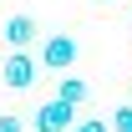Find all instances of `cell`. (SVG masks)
<instances>
[{
  "instance_id": "obj_7",
  "label": "cell",
  "mask_w": 132,
  "mask_h": 132,
  "mask_svg": "<svg viewBox=\"0 0 132 132\" xmlns=\"http://www.w3.org/2000/svg\"><path fill=\"white\" fill-rule=\"evenodd\" d=\"M71 132H112V127H107V117H81Z\"/></svg>"
},
{
  "instance_id": "obj_5",
  "label": "cell",
  "mask_w": 132,
  "mask_h": 132,
  "mask_svg": "<svg viewBox=\"0 0 132 132\" xmlns=\"http://www.w3.org/2000/svg\"><path fill=\"white\" fill-rule=\"evenodd\" d=\"M86 97H92V86H86L81 76H71V71H66L61 81H56V102H66V107H81Z\"/></svg>"
},
{
  "instance_id": "obj_4",
  "label": "cell",
  "mask_w": 132,
  "mask_h": 132,
  "mask_svg": "<svg viewBox=\"0 0 132 132\" xmlns=\"http://www.w3.org/2000/svg\"><path fill=\"white\" fill-rule=\"evenodd\" d=\"M0 36H5V46H10V51H31V41L41 36V26H36V15H10Z\"/></svg>"
},
{
  "instance_id": "obj_1",
  "label": "cell",
  "mask_w": 132,
  "mask_h": 132,
  "mask_svg": "<svg viewBox=\"0 0 132 132\" xmlns=\"http://www.w3.org/2000/svg\"><path fill=\"white\" fill-rule=\"evenodd\" d=\"M36 71H41V61H36L31 51H10V56L0 61V81L10 86V92H31V86H36Z\"/></svg>"
},
{
  "instance_id": "obj_9",
  "label": "cell",
  "mask_w": 132,
  "mask_h": 132,
  "mask_svg": "<svg viewBox=\"0 0 132 132\" xmlns=\"http://www.w3.org/2000/svg\"><path fill=\"white\" fill-rule=\"evenodd\" d=\"M0 61H5V56H0Z\"/></svg>"
},
{
  "instance_id": "obj_8",
  "label": "cell",
  "mask_w": 132,
  "mask_h": 132,
  "mask_svg": "<svg viewBox=\"0 0 132 132\" xmlns=\"http://www.w3.org/2000/svg\"><path fill=\"white\" fill-rule=\"evenodd\" d=\"M0 132H26V127H20V117H5V112H0Z\"/></svg>"
},
{
  "instance_id": "obj_2",
  "label": "cell",
  "mask_w": 132,
  "mask_h": 132,
  "mask_svg": "<svg viewBox=\"0 0 132 132\" xmlns=\"http://www.w3.org/2000/svg\"><path fill=\"white\" fill-rule=\"evenodd\" d=\"M76 36H46V46H41V66H51V71H71V66H76Z\"/></svg>"
},
{
  "instance_id": "obj_3",
  "label": "cell",
  "mask_w": 132,
  "mask_h": 132,
  "mask_svg": "<svg viewBox=\"0 0 132 132\" xmlns=\"http://www.w3.org/2000/svg\"><path fill=\"white\" fill-rule=\"evenodd\" d=\"M71 127H76V107H66L56 97L46 107H36V132H71Z\"/></svg>"
},
{
  "instance_id": "obj_6",
  "label": "cell",
  "mask_w": 132,
  "mask_h": 132,
  "mask_svg": "<svg viewBox=\"0 0 132 132\" xmlns=\"http://www.w3.org/2000/svg\"><path fill=\"white\" fill-rule=\"evenodd\" d=\"M112 132H132V102L112 112Z\"/></svg>"
}]
</instances>
